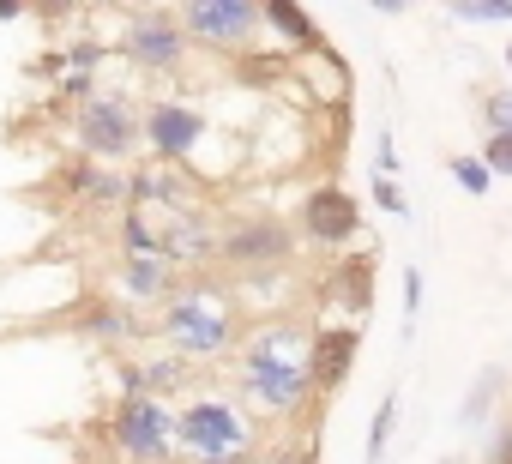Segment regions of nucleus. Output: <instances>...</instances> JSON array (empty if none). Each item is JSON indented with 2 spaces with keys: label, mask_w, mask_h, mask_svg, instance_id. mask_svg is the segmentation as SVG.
I'll return each instance as SVG.
<instances>
[{
  "label": "nucleus",
  "mask_w": 512,
  "mask_h": 464,
  "mask_svg": "<svg viewBox=\"0 0 512 464\" xmlns=\"http://www.w3.org/2000/svg\"><path fill=\"white\" fill-rule=\"evenodd\" d=\"M55 91H61V97H67V103L79 109V103H91V97H97L103 85H97V73H67V79H61Z\"/></svg>",
  "instance_id": "obj_30"
},
{
  "label": "nucleus",
  "mask_w": 512,
  "mask_h": 464,
  "mask_svg": "<svg viewBox=\"0 0 512 464\" xmlns=\"http://www.w3.org/2000/svg\"><path fill=\"white\" fill-rule=\"evenodd\" d=\"M374 205H380L386 217H398V223L410 217V199H404V187H398V181H386V175H374Z\"/></svg>",
  "instance_id": "obj_28"
},
{
  "label": "nucleus",
  "mask_w": 512,
  "mask_h": 464,
  "mask_svg": "<svg viewBox=\"0 0 512 464\" xmlns=\"http://www.w3.org/2000/svg\"><path fill=\"white\" fill-rule=\"evenodd\" d=\"M500 392H506V368H476V380L464 386V398H458V422L464 428H482L488 416H494V404H500Z\"/></svg>",
  "instance_id": "obj_18"
},
{
  "label": "nucleus",
  "mask_w": 512,
  "mask_h": 464,
  "mask_svg": "<svg viewBox=\"0 0 512 464\" xmlns=\"http://www.w3.org/2000/svg\"><path fill=\"white\" fill-rule=\"evenodd\" d=\"M181 37L217 55H247L260 43V0H193V7H175Z\"/></svg>",
  "instance_id": "obj_7"
},
{
  "label": "nucleus",
  "mask_w": 512,
  "mask_h": 464,
  "mask_svg": "<svg viewBox=\"0 0 512 464\" xmlns=\"http://www.w3.org/2000/svg\"><path fill=\"white\" fill-rule=\"evenodd\" d=\"M109 446L127 464H175V404L121 398L109 410Z\"/></svg>",
  "instance_id": "obj_6"
},
{
  "label": "nucleus",
  "mask_w": 512,
  "mask_h": 464,
  "mask_svg": "<svg viewBox=\"0 0 512 464\" xmlns=\"http://www.w3.org/2000/svg\"><path fill=\"white\" fill-rule=\"evenodd\" d=\"M476 157H482L488 175H512V139L506 133H482V151Z\"/></svg>",
  "instance_id": "obj_27"
},
{
  "label": "nucleus",
  "mask_w": 512,
  "mask_h": 464,
  "mask_svg": "<svg viewBox=\"0 0 512 464\" xmlns=\"http://www.w3.org/2000/svg\"><path fill=\"white\" fill-rule=\"evenodd\" d=\"M253 464H320L308 440H278V446H260V458Z\"/></svg>",
  "instance_id": "obj_25"
},
{
  "label": "nucleus",
  "mask_w": 512,
  "mask_h": 464,
  "mask_svg": "<svg viewBox=\"0 0 512 464\" xmlns=\"http://www.w3.org/2000/svg\"><path fill=\"white\" fill-rule=\"evenodd\" d=\"M482 133H506L512 139V85H494V91H482Z\"/></svg>",
  "instance_id": "obj_23"
},
{
  "label": "nucleus",
  "mask_w": 512,
  "mask_h": 464,
  "mask_svg": "<svg viewBox=\"0 0 512 464\" xmlns=\"http://www.w3.org/2000/svg\"><path fill=\"white\" fill-rule=\"evenodd\" d=\"M73 139H79V151H85L91 163L121 169V163L145 145V139H139V103H133L127 91H97L91 103L73 109Z\"/></svg>",
  "instance_id": "obj_4"
},
{
  "label": "nucleus",
  "mask_w": 512,
  "mask_h": 464,
  "mask_svg": "<svg viewBox=\"0 0 512 464\" xmlns=\"http://www.w3.org/2000/svg\"><path fill=\"white\" fill-rule=\"evenodd\" d=\"M290 73H296L290 55H266V49L235 55V79H241V85H278V79H290Z\"/></svg>",
  "instance_id": "obj_20"
},
{
  "label": "nucleus",
  "mask_w": 512,
  "mask_h": 464,
  "mask_svg": "<svg viewBox=\"0 0 512 464\" xmlns=\"http://www.w3.org/2000/svg\"><path fill=\"white\" fill-rule=\"evenodd\" d=\"M151 332H157L163 350L181 356L187 368H193V362H223V356L241 344V302H235L211 272H193V278H181V290L157 308Z\"/></svg>",
  "instance_id": "obj_2"
},
{
  "label": "nucleus",
  "mask_w": 512,
  "mask_h": 464,
  "mask_svg": "<svg viewBox=\"0 0 512 464\" xmlns=\"http://www.w3.org/2000/svg\"><path fill=\"white\" fill-rule=\"evenodd\" d=\"M55 187H61L67 199L91 205V211H127V169H103V163L79 157V163H67V169L55 175Z\"/></svg>",
  "instance_id": "obj_14"
},
{
  "label": "nucleus",
  "mask_w": 512,
  "mask_h": 464,
  "mask_svg": "<svg viewBox=\"0 0 512 464\" xmlns=\"http://www.w3.org/2000/svg\"><path fill=\"white\" fill-rule=\"evenodd\" d=\"M296 254V229L284 217H235L217 229V266L247 272V278H272Z\"/></svg>",
  "instance_id": "obj_5"
},
{
  "label": "nucleus",
  "mask_w": 512,
  "mask_h": 464,
  "mask_svg": "<svg viewBox=\"0 0 512 464\" xmlns=\"http://www.w3.org/2000/svg\"><path fill=\"white\" fill-rule=\"evenodd\" d=\"M482 464H512V416H500L488 428V446H482Z\"/></svg>",
  "instance_id": "obj_29"
},
{
  "label": "nucleus",
  "mask_w": 512,
  "mask_h": 464,
  "mask_svg": "<svg viewBox=\"0 0 512 464\" xmlns=\"http://www.w3.org/2000/svg\"><path fill=\"white\" fill-rule=\"evenodd\" d=\"M452 175H458V187H464L470 199H482V193L494 187V175L482 169V157H476V151H464V157H452Z\"/></svg>",
  "instance_id": "obj_24"
},
{
  "label": "nucleus",
  "mask_w": 512,
  "mask_h": 464,
  "mask_svg": "<svg viewBox=\"0 0 512 464\" xmlns=\"http://www.w3.org/2000/svg\"><path fill=\"white\" fill-rule=\"evenodd\" d=\"M13 19H25V7L19 0H0V25H13Z\"/></svg>",
  "instance_id": "obj_35"
},
{
  "label": "nucleus",
  "mask_w": 512,
  "mask_h": 464,
  "mask_svg": "<svg viewBox=\"0 0 512 464\" xmlns=\"http://www.w3.org/2000/svg\"><path fill=\"white\" fill-rule=\"evenodd\" d=\"M121 43H127V55H133V67H145V73H181V67H187V49H193V43L181 37L175 7H139V13H127Z\"/></svg>",
  "instance_id": "obj_9"
},
{
  "label": "nucleus",
  "mask_w": 512,
  "mask_h": 464,
  "mask_svg": "<svg viewBox=\"0 0 512 464\" xmlns=\"http://www.w3.org/2000/svg\"><path fill=\"white\" fill-rule=\"evenodd\" d=\"M368 13H374V19H404L410 0H368Z\"/></svg>",
  "instance_id": "obj_34"
},
{
  "label": "nucleus",
  "mask_w": 512,
  "mask_h": 464,
  "mask_svg": "<svg viewBox=\"0 0 512 464\" xmlns=\"http://www.w3.org/2000/svg\"><path fill=\"white\" fill-rule=\"evenodd\" d=\"M79 326H85L97 344H109V350H133V344H145V338H151V320H145L139 308H127L121 296H109V302H91Z\"/></svg>",
  "instance_id": "obj_15"
},
{
  "label": "nucleus",
  "mask_w": 512,
  "mask_h": 464,
  "mask_svg": "<svg viewBox=\"0 0 512 464\" xmlns=\"http://www.w3.org/2000/svg\"><path fill=\"white\" fill-rule=\"evenodd\" d=\"M61 55H67V73H97L103 67V43L97 37H73Z\"/></svg>",
  "instance_id": "obj_26"
},
{
  "label": "nucleus",
  "mask_w": 512,
  "mask_h": 464,
  "mask_svg": "<svg viewBox=\"0 0 512 464\" xmlns=\"http://www.w3.org/2000/svg\"><path fill=\"white\" fill-rule=\"evenodd\" d=\"M235 464H253V458H235Z\"/></svg>",
  "instance_id": "obj_37"
},
{
  "label": "nucleus",
  "mask_w": 512,
  "mask_h": 464,
  "mask_svg": "<svg viewBox=\"0 0 512 464\" xmlns=\"http://www.w3.org/2000/svg\"><path fill=\"white\" fill-rule=\"evenodd\" d=\"M308 344L314 326L302 320H266L235 344V398L266 410L272 422H290L314 404V374H308Z\"/></svg>",
  "instance_id": "obj_1"
},
{
  "label": "nucleus",
  "mask_w": 512,
  "mask_h": 464,
  "mask_svg": "<svg viewBox=\"0 0 512 464\" xmlns=\"http://www.w3.org/2000/svg\"><path fill=\"white\" fill-rule=\"evenodd\" d=\"M506 67H512V43H506Z\"/></svg>",
  "instance_id": "obj_36"
},
{
  "label": "nucleus",
  "mask_w": 512,
  "mask_h": 464,
  "mask_svg": "<svg viewBox=\"0 0 512 464\" xmlns=\"http://www.w3.org/2000/svg\"><path fill=\"white\" fill-rule=\"evenodd\" d=\"M31 73L61 85V79H67V55H61V49H49V55H37V61H31Z\"/></svg>",
  "instance_id": "obj_33"
},
{
  "label": "nucleus",
  "mask_w": 512,
  "mask_h": 464,
  "mask_svg": "<svg viewBox=\"0 0 512 464\" xmlns=\"http://www.w3.org/2000/svg\"><path fill=\"white\" fill-rule=\"evenodd\" d=\"M374 175H386V181H398V175H404V157H398L392 133H380V151H374Z\"/></svg>",
  "instance_id": "obj_31"
},
{
  "label": "nucleus",
  "mask_w": 512,
  "mask_h": 464,
  "mask_svg": "<svg viewBox=\"0 0 512 464\" xmlns=\"http://www.w3.org/2000/svg\"><path fill=\"white\" fill-rule=\"evenodd\" d=\"M458 25H512V0H452Z\"/></svg>",
  "instance_id": "obj_22"
},
{
  "label": "nucleus",
  "mask_w": 512,
  "mask_h": 464,
  "mask_svg": "<svg viewBox=\"0 0 512 464\" xmlns=\"http://www.w3.org/2000/svg\"><path fill=\"white\" fill-rule=\"evenodd\" d=\"M115 380H121V398H157V404H169V398L193 392V368H187L181 356H169V350H151V356H121Z\"/></svg>",
  "instance_id": "obj_11"
},
{
  "label": "nucleus",
  "mask_w": 512,
  "mask_h": 464,
  "mask_svg": "<svg viewBox=\"0 0 512 464\" xmlns=\"http://www.w3.org/2000/svg\"><path fill=\"white\" fill-rule=\"evenodd\" d=\"M205 133H211V121H205V109H199V103L151 97V103L139 109V139L151 145V157H157V163H187V157H199Z\"/></svg>",
  "instance_id": "obj_8"
},
{
  "label": "nucleus",
  "mask_w": 512,
  "mask_h": 464,
  "mask_svg": "<svg viewBox=\"0 0 512 464\" xmlns=\"http://www.w3.org/2000/svg\"><path fill=\"white\" fill-rule=\"evenodd\" d=\"M175 458L181 464H235L260 458V422L235 392H187L175 404Z\"/></svg>",
  "instance_id": "obj_3"
},
{
  "label": "nucleus",
  "mask_w": 512,
  "mask_h": 464,
  "mask_svg": "<svg viewBox=\"0 0 512 464\" xmlns=\"http://www.w3.org/2000/svg\"><path fill=\"white\" fill-rule=\"evenodd\" d=\"M296 223H302V236H308L314 248H350L356 229H362V205H356V193H350L344 181H320V187L302 193Z\"/></svg>",
  "instance_id": "obj_10"
},
{
  "label": "nucleus",
  "mask_w": 512,
  "mask_h": 464,
  "mask_svg": "<svg viewBox=\"0 0 512 464\" xmlns=\"http://www.w3.org/2000/svg\"><path fill=\"white\" fill-rule=\"evenodd\" d=\"M115 223H121V254H127V260H145V254H163V248H157V217H151V211H139V205H127V211H121Z\"/></svg>",
  "instance_id": "obj_19"
},
{
  "label": "nucleus",
  "mask_w": 512,
  "mask_h": 464,
  "mask_svg": "<svg viewBox=\"0 0 512 464\" xmlns=\"http://www.w3.org/2000/svg\"><path fill=\"white\" fill-rule=\"evenodd\" d=\"M356 350H362V332H356V326H314V344H308L314 398H338V392L350 386Z\"/></svg>",
  "instance_id": "obj_12"
},
{
  "label": "nucleus",
  "mask_w": 512,
  "mask_h": 464,
  "mask_svg": "<svg viewBox=\"0 0 512 464\" xmlns=\"http://www.w3.org/2000/svg\"><path fill=\"white\" fill-rule=\"evenodd\" d=\"M260 25H272L290 49H308V55H320V49H326L320 19H314L308 7H296V0H260Z\"/></svg>",
  "instance_id": "obj_16"
},
{
  "label": "nucleus",
  "mask_w": 512,
  "mask_h": 464,
  "mask_svg": "<svg viewBox=\"0 0 512 464\" xmlns=\"http://www.w3.org/2000/svg\"><path fill=\"white\" fill-rule=\"evenodd\" d=\"M392 434H398V392H380V404H374V416H368V464L386 458Z\"/></svg>",
  "instance_id": "obj_21"
},
{
  "label": "nucleus",
  "mask_w": 512,
  "mask_h": 464,
  "mask_svg": "<svg viewBox=\"0 0 512 464\" xmlns=\"http://www.w3.org/2000/svg\"><path fill=\"white\" fill-rule=\"evenodd\" d=\"M422 290H428V284H422V272L410 266V272H404V326L422 314Z\"/></svg>",
  "instance_id": "obj_32"
},
{
  "label": "nucleus",
  "mask_w": 512,
  "mask_h": 464,
  "mask_svg": "<svg viewBox=\"0 0 512 464\" xmlns=\"http://www.w3.org/2000/svg\"><path fill=\"white\" fill-rule=\"evenodd\" d=\"M332 296L344 302V314H368L374 308V260L368 254H344L332 266Z\"/></svg>",
  "instance_id": "obj_17"
},
{
  "label": "nucleus",
  "mask_w": 512,
  "mask_h": 464,
  "mask_svg": "<svg viewBox=\"0 0 512 464\" xmlns=\"http://www.w3.org/2000/svg\"><path fill=\"white\" fill-rule=\"evenodd\" d=\"M115 290H121V302L127 308H163L175 290H181V272L163 260V254H145V260H127L121 254V266H115Z\"/></svg>",
  "instance_id": "obj_13"
}]
</instances>
